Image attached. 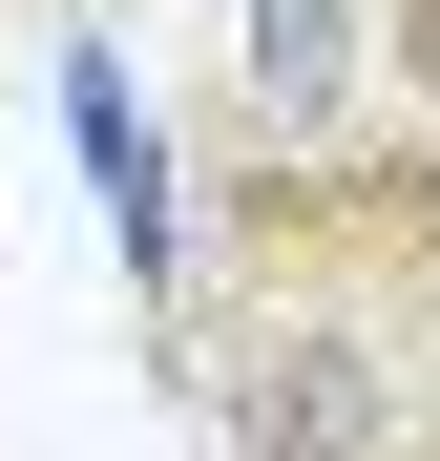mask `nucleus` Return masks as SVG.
<instances>
[{
    "instance_id": "39448f33",
    "label": "nucleus",
    "mask_w": 440,
    "mask_h": 461,
    "mask_svg": "<svg viewBox=\"0 0 440 461\" xmlns=\"http://www.w3.org/2000/svg\"><path fill=\"white\" fill-rule=\"evenodd\" d=\"M419 461H440V440H419Z\"/></svg>"
},
{
    "instance_id": "20e7f679",
    "label": "nucleus",
    "mask_w": 440,
    "mask_h": 461,
    "mask_svg": "<svg viewBox=\"0 0 440 461\" xmlns=\"http://www.w3.org/2000/svg\"><path fill=\"white\" fill-rule=\"evenodd\" d=\"M0 22H63V42H85V22H126V0H0Z\"/></svg>"
},
{
    "instance_id": "7ed1b4c3",
    "label": "nucleus",
    "mask_w": 440,
    "mask_h": 461,
    "mask_svg": "<svg viewBox=\"0 0 440 461\" xmlns=\"http://www.w3.org/2000/svg\"><path fill=\"white\" fill-rule=\"evenodd\" d=\"M356 22H378V105L440 126V0H356Z\"/></svg>"
},
{
    "instance_id": "f257e3e1",
    "label": "nucleus",
    "mask_w": 440,
    "mask_h": 461,
    "mask_svg": "<svg viewBox=\"0 0 440 461\" xmlns=\"http://www.w3.org/2000/svg\"><path fill=\"white\" fill-rule=\"evenodd\" d=\"M168 399L210 461H419L440 440V126L231 147L189 105V252H168Z\"/></svg>"
},
{
    "instance_id": "f03ea898",
    "label": "nucleus",
    "mask_w": 440,
    "mask_h": 461,
    "mask_svg": "<svg viewBox=\"0 0 440 461\" xmlns=\"http://www.w3.org/2000/svg\"><path fill=\"white\" fill-rule=\"evenodd\" d=\"M210 126L231 147H356L378 126V22H356V0H231Z\"/></svg>"
}]
</instances>
